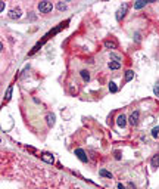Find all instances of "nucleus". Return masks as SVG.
I'll list each match as a JSON object with an SVG mask.
<instances>
[{"label": "nucleus", "mask_w": 159, "mask_h": 189, "mask_svg": "<svg viewBox=\"0 0 159 189\" xmlns=\"http://www.w3.org/2000/svg\"><path fill=\"white\" fill-rule=\"evenodd\" d=\"M52 9H53L52 2H40V3H39L40 14H49V12H52Z\"/></svg>", "instance_id": "obj_1"}, {"label": "nucleus", "mask_w": 159, "mask_h": 189, "mask_svg": "<svg viewBox=\"0 0 159 189\" xmlns=\"http://www.w3.org/2000/svg\"><path fill=\"white\" fill-rule=\"evenodd\" d=\"M127 10H128V5H127V3H124V5H122V6L118 9V12H116V19H118V21H121L122 18L125 16Z\"/></svg>", "instance_id": "obj_2"}, {"label": "nucleus", "mask_w": 159, "mask_h": 189, "mask_svg": "<svg viewBox=\"0 0 159 189\" xmlns=\"http://www.w3.org/2000/svg\"><path fill=\"white\" fill-rule=\"evenodd\" d=\"M75 155H77V158L80 160V161H83V162H87L89 161V157L85 155V152L81 149V148H78V149H75V152H74Z\"/></svg>", "instance_id": "obj_3"}, {"label": "nucleus", "mask_w": 159, "mask_h": 189, "mask_svg": "<svg viewBox=\"0 0 159 189\" xmlns=\"http://www.w3.org/2000/svg\"><path fill=\"white\" fill-rule=\"evenodd\" d=\"M41 160H43L44 162H47V164H53V162H55L53 155L49 154V152H43V154H41Z\"/></svg>", "instance_id": "obj_4"}, {"label": "nucleus", "mask_w": 159, "mask_h": 189, "mask_svg": "<svg viewBox=\"0 0 159 189\" xmlns=\"http://www.w3.org/2000/svg\"><path fill=\"white\" fill-rule=\"evenodd\" d=\"M139 117H140V112H139V111H134L133 114L130 115V123H131L133 126H137V124H139Z\"/></svg>", "instance_id": "obj_5"}, {"label": "nucleus", "mask_w": 159, "mask_h": 189, "mask_svg": "<svg viewBox=\"0 0 159 189\" xmlns=\"http://www.w3.org/2000/svg\"><path fill=\"white\" fill-rule=\"evenodd\" d=\"M21 15H22L21 14V9H18V8L16 9H12L9 12V18L10 19H18V18H21Z\"/></svg>", "instance_id": "obj_6"}, {"label": "nucleus", "mask_w": 159, "mask_h": 189, "mask_svg": "<svg viewBox=\"0 0 159 189\" xmlns=\"http://www.w3.org/2000/svg\"><path fill=\"white\" fill-rule=\"evenodd\" d=\"M116 124L119 126V127H122V129H124L125 126H127V117H125L124 114L118 115V118H116Z\"/></svg>", "instance_id": "obj_7"}, {"label": "nucleus", "mask_w": 159, "mask_h": 189, "mask_svg": "<svg viewBox=\"0 0 159 189\" xmlns=\"http://www.w3.org/2000/svg\"><path fill=\"white\" fill-rule=\"evenodd\" d=\"M80 74H81V78H83L84 81H89V80H90V72H89L87 70L80 71Z\"/></svg>", "instance_id": "obj_8"}, {"label": "nucleus", "mask_w": 159, "mask_h": 189, "mask_svg": "<svg viewBox=\"0 0 159 189\" xmlns=\"http://www.w3.org/2000/svg\"><path fill=\"white\" fill-rule=\"evenodd\" d=\"M55 118H56L55 114H47V117H46V121H47V124L50 126V127L55 124Z\"/></svg>", "instance_id": "obj_9"}, {"label": "nucleus", "mask_w": 159, "mask_h": 189, "mask_svg": "<svg viewBox=\"0 0 159 189\" xmlns=\"http://www.w3.org/2000/svg\"><path fill=\"white\" fill-rule=\"evenodd\" d=\"M108 67L111 68V70H118V68L121 67V64H119V62H116V61H111V62L108 64Z\"/></svg>", "instance_id": "obj_10"}, {"label": "nucleus", "mask_w": 159, "mask_h": 189, "mask_svg": "<svg viewBox=\"0 0 159 189\" xmlns=\"http://www.w3.org/2000/svg\"><path fill=\"white\" fill-rule=\"evenodd\" d=\"M105 47L106 49H116V43L112 42V40H106L105 42Z\"/></svg>", "instance_id": "obj_11"}, {"label": "nucleus", "mask_w": 159, "mask_h": 189, "mask_svg": "<svg viewBox=\"0 0 159 189\" xmlns=\"http://www.w3.org/2000/svg\"><path fill=\"white\" fill-rule=\"evenodd\" d=\"M146 5H147V2H144V0H139V2L134 3V9H141V8H144Z\"/></svg>", "instance_id": "obj_12"}, {"label": "nucleus", "mask_w": 159, "mask_h": 189, "mask_svg": "<svg viewBox=\"0 0 159 189\" xmlns=\"http://www.w3.org/2000/svg\"><path fill=\"white\" fill-rule=\"evenodd\" d=\"M152 167H153V169L159 167V154L153 155V158H152Z\"/></svg>", "instance_id": "obj_13"}, {"label": "nucleus", "mask_w": 159, "mask_h": 189, "mask_svg": "<svg viewBox=\"0 0 159 189\" xmlns=\"http://www.w3.org/2000/svg\"><path fill=\"white\" fill-rule=\"evenodd\" d=\"M133 77H134V72H133L131 70H128V71L125 72V81H131Z\"/></svg>", "instance_id": "obj_14"}, {"label": "nucleus", "mask_w": 159, "mask_h": 189, "mask_svg": "<svg viewBox=\"0 0 159 189\" xmlns=\"http://www.w3.org/2000/svg\"><path fill=\"white\" fill-rule=\"evenodd\" d=\"M99 174H100V176H103V177H108V179H112V174H111V173H109V171H106V170H103V169H102V170L99 171Z\"/></svg>", "instance_id": "obj_15"}, {"label": "nucleus", "mask_w": 159, "mask_h": 189, "mask_svg": "<svg viewBox=\"0 0 159 189\" xmlns=\"http://www.w3.org/2000/svg\"><path fill=\"white\" fill-rule=\"evenodd\" d=\"M12 90H14V87H12V86H9V87H7V90H6L5 100H9V99H10V96H12Z\"/></svg>", "instance_id": "obj_16"}, {"label": "nucleus", "mask_w": 159, "mask_h": 189, "mask_svg": "<svg viewBox=\"0 0 159 189\" xmlns=\"http://www.w3.org/2000/svg\"><path fill=\"white\" fill-rule=\"evenodd\" d=\"M109 90H111L112 93H116V92H118V87H116V84H115V83H111V84H109Z\"/></svg>", "instance_id": "obj_17"}, {"label": "nucleus", "mask_w": 159, "mask_h": 189, "mask_svg": "<svg viewBox=\"0 0 159 189\" xmlns=\"http://www.w3.org/2000/svg\"><path fill=\"white\" fill-rule=\"evenodd\" d=\"M58 9H59V10H65V9H66V3L59 2V3H58Z\"/></svg>", "instance_id": "obj_18"}, {"label": "nucleus", "mask_w": 159, "mask_h": 189, "mask_svg": "<svg viewBox=\"0 0 159 189\" xmlns=\"http://www.w3.org/2000/svg\"><path fill=\"white\" fill-rule=\"evenodd\" d=\"M152 136H153V137H158V136H159V126L152 130Z\"/></svg>", "instance_id": "obj_19"}, {"label": "nucleus", "mask_w": 159, "mask_h": 189, "mask_svg": "<svg viewBox=\"0 0 159 189\" xmlns=\"http://www.w3.org/2000/svg\"><path fill=\"white\" fill-rule=\"evenodd\" d=\"M111 58H112V59H115L116 62H119V61H121V58H119L116 53H111Z\"/></svg>", "instance_id": "obj_20"}, {"label": "nucleus", "mask_w": 159, "mask_h": 189, "mask_svg": "<svg viewBox=\"0 0 159 189\" xmlns=\"http://www.w3.org/2000/svg\"><path fill=\"white\" fill-rule=\"evenodd\" d=\"M153 92H155V95L159 98V84H156V86L153 87Z\"/></svg>", "instance_id": "obj_21"}, {"label": "nucleus", "mask_w": 159, "mask_h": 189, "mask_svg": "<svg viewBox=\"0 0 159 189\" xmlns=\"http://www.w3.org/2000/svg\"><path fill=\"white\" fill-rule=\"evenodd\" d=\"M127 189H137V188H136V185H134V183H131V182H130V183L127 185Z\"/></svg>", "instance_id": "obj_22"}, {"label": "nucleus", "mask_w": 159, "mask_h": 189, "mask_svg": "<svg viewBox=\"0 0 159 189\" xmlns=\"http://www.w3.org/2000/svg\"><path fill=\"white\" fill-rule=\"evenodd\" d=\"M115 158H116V160H121V152H119V151H115Z\"/></svg>", "instance_id": "obj_23"}, {"label": "nucleus", "mask_w": 159, "mask_h": 189, "mask_svg": "<svg viewBox=\"0 0 159 189\" xmlns=\"http://www.w3.org/2000/svg\"><path fill=\"white\" fill-rule=\"evenodd\" d=\"M0 10H2V12L5 10V2H2V3H0Z\"/></svg>", "instance_id": "obj_24"}, {"label": "nucleus", "mask_w": 159, "mask_h": 189, "mask_svg": "<svg viewBox=\"0 0 159 189\" xmlns=\"http://www.w3.org/2000/svg\"><path fill=\"white\" fill-rule=\"evenodd\" d=\"M118 189H127V188L122 185V183H118Z\"/></svg>", "instance_id": "obj_25"}]
</instances>
